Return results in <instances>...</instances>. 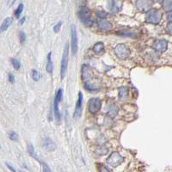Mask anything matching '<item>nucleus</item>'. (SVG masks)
Listing matches in <instances>:
<instances>
[{"label":"nucleus","mask_w":172,"mask_h":172,"mask_svg":"<svg viewBox=\"0 0 172 172\" xmlns=\"http://www.w3.org/2000/svg\"><path fill=\"white\" fill-rule=\"evenodd\" d=\"M97 24H98L99 28L101 30H111L112 28H113L111 23L109 22H108V21L104 20V19H101V20L98 21Z\"/></svg>","instance_id":"obj_12"},{"label":"nucleus","mask_w":172,"mask_h":172,"mask_svg":"<svg viewBox=\"0 0 172 172\" xmlns=\"http://www.w3.org/2000/svg\"><path fill=\"white\" fill-rule=\"evenodd\" d=\"M96 15H97V17H98L99 18H101V19H104V18L107 17V13L104 12V11H98V12L96 13Z\"/></svg>","instance_id":"obj_27"},{"label":"nucleus","mask_w":172,"mask_h":172,"mask_svg":"<svg viewBox=\"0 0 172 172\" xmlns=\"http://www.w3.org/2000/svg\"><path fill=\"white\" fill-rule=\"evenodd\" d=\"M14 80H15V78H14V76L12 75V74H9V81H10V83H14Z\"/></svg>","instance_id":"obj_32"},{"label":"nucleus","mask_w":172,"mask_h":172,"mask_svg":"<svg viewBox=\"0 0 172 172\" xmlns=\"http://www.w3.org/2000/svg\"><path fill=\"white\" fill-rule=\"evenodd\" d=\"M42 171H43V172H52L49 166L47 164L44 163H42Z\"/></svg>","instance_id":"obj_28"},{"label":"nucleus","mask_w":172,"mask_h":172,"mask_svg":"<svg viewBox=\"0 0 172 172\" xmlns=\"http://www.w3.org/2000/svg\"><path fill=\"white\" fill-rule=\"evenodd\" d=\"M24 22H25V17H23V18H22V20H21V22H19V23H20V24H22V23H23Z\"/></svg>","instance_id":"obj_35"},{"label":"nucleus","mask_w":172,"mask_h":172,"mask_svg":"<svg viewBox=\"0 0 172 172\" xmlns=\"http://www.w3.org/2000/svg\"><path fill=\"white\" fill-rule=\"evenodd\" d=\"M22 10H23V4H20L19 6L17 7V9L16 11H15V16H16L17 18H19V17H20V15L22 14Z\"/></svg>","instance_id":"obj_21"},{"label":"nucleus","mask_w":172,"mask_h":172,"mask_svg":"<svg viewBox=\"0 0 172 172\" xmlns=\"http://www.w3.org/2000/svg\"><path fill=\"white\" fill-rule=\"evenodd\" d=\"M163 7L166 11H169V12L172 11V0H163Z\"/></svg>","instance_id":"obj_17"},{"label":"nucleus","mask_w":172,"mask_h":172,"mask_svg":"<svg viewBox=\"0 0 172 172\" xmlns=\"http://www.w3.org/2000/svg\"><path fill=\"white\" fill-rule=\"evenodd\" d=\"M82 111H83V94L82 92H78V99L76 107H75L73 117L76 119L79 118L82 115Z\"/></svg>","instance_id":"obj_8"},{"label":"nucleus","mask_w":172,"mask_h":172,"mask_svg":"<svg viewBox=\"0 0 172 172\" xmlns=\"http://www.w3.org/2000/svg\"><path fill=\"white\" fill-rule=\"evenodd\" d=\"M59 102L60 101H58L56 98L54 99V115H55L56 122H58V123H60L61 120L60 112V109H59Z\"/></svg>","instance_id":"obj_13"},{"label":"nucleus","mask_w":172,"mask_h":172,"mask_svg":"<svg viewBox=\"0 0 172 172\" xmlns=\"http://www.w3.org/2000/svg\"><path fill=\"white\" fill-rule=\"evenodd\" d=\"M6 166H7V167H8V168H9V169H10V171H11L12 172H17V171H16V169H15L14 167H12V166L10 165V163H6Z\"/></svg>","instance_id":"obj_31"},{"label":"nucleus","mask_w":172,"mask_h":172,"mask_svg":"<svg viewBox=\"0 0 172 172\" xmlns=\"http://www.w3.org/2000/svg\"><path fill=\"white\" fill-rule=\"evenodd\" d=\"M124 161V158L118 152H113L107 159V163L112 167H117Z\"/></svg>","instance_id":"obj_5"},{"label":"nucleus","mask_w":172,"mask_h":172,"mask_svg":"<svg viewBox=\"0 0 172 172\" xmlns=\"http://www.w3.org/2000/svg\"><path fill=\"white\" fill-rule=\"evenodd\" d=\"M9 138L13 141H17L18 140V135L17 134V132L11 131L9 132Z\"/></svg>","instance_id":"obj_24"},{"label":"nucleus","mask_w":172,"mask_h":172,"mask_svg":"<svg viewBox=\"0 0 172 172\" xmlns=\"http://www.w3.org/2000/svg\"><path fill=\"white\" fill-rule=\"evenodd\" d=\"M68 52H69V45L68 43H65L63 55L61 58V67H60V78L63 79L65 77L67 66H68Z\"/></svg>","instance_id":"obj_2"},{"label":"nucleus","mask_w":172,"mask_h":172,"mask_svg":"<svg viewBox=\"0 0 172 172\" xmlns=\"http://www.w3.org/2000/svg\"><path fill=\"white\" fill-rule=\"evenodd\" d=\"M15 2H16V0H8V6L11 7L15 4Z\"/></svg>","instance_id":"obj_33"},{"label":"nucleus","mask_w":172,"mask_h":172,"mask_svg":"<svg viewBox=\"0 0 172 172\" xmlns=\"http://www.w3.org/2000/svg\"><path fill=\"white\" fill-rule=\"evenodd\" d=\"M152 47L158 53H163L167 50L168 47V42L164 40H158L154 42Z\"/></svg>","instance_id":"obj_9"},{"label":"nucleus","mask_w":172,"mask_h":172,"mask_svg":"<svg viewBox=\"0 0 172 172\" xmlns=\"http://www.w3.org/2000/svg\"><path fill=\"white\" fill-rule=\"evenodd\" d=\"M146 22L152 24H158L162 19V13L158 9H152L148 10L145 17Z\"/></svg>","instance_id":"obj_1"},{"label":"nucleus","mask_w":172,"mask_h":172,"mask_svg":"<svg viewBox=\"0 0 172 172\" xmlns=\"http://www.w3.org/2000/svg\"><path fill=\"white\" fill-rule=\"evenodd\" d=\"M168 19H169V21L172 22V11H171V12L168 14Z\"/></svg>","instance_id":"obj_34"},{"label":"nucleus","mask_w":172,"mask_h":172,"mask_svg":"<svg viewBox=\"0 0 172 172\" xmlns=\"http://www.w3.org/2000/svg\"><path fill=\"white\" fill-rule=\"evenodd\" d=\"M101 102L98 98H91L88 103V109L91 114H96L101 109Z\"/></svg>","instance_id":"obj_7"},{"label":"nucleus","mask_w":172,"mask_h":172,"mask_svg":"<svg viewBox=\"0 0 172 172\" xmlns=\"http://www.w3.org/2000/svg\"><path fill=\"white\" fill-rule=\"evenodd\" d=\"M62 23H63L62 22H59L53 27V31H54V33H59V32H60Z\"/></svg>","instance_id":"obj_26"},{"label":"nucleus","mask_w":172,"mask_h":172,"mask_svg":"<svg viewBox=\"0 0 172 172\" xmlns=\"http://www.w3.org/2000/svg\"><path fill=\"white\" fill-rule=\"evenodd\" d=\"M11 63H12V65H13V67L16 69V70H19L20 69V62L17 60H16V59H12L11 60Z\"/></svg>","instance_id":"obj_23"},{"label":"nucleus","mask_w":172,"mask_h":172,"mask_svg":"<svg viewBox=\"0 0 172 172\" xmlns=\"http://www.w3.org/2000/svg\"><path fill=\"white\" fill-rule=\"evenodd\" d=\"M93 51L97 53V54H101V53H103L104 51V45L102 42H97L94 45L93 47Z\"/></svg>","instance_id":"obj_15"},{"label":"nucleus","mask_w":172,"mask_h":172,"mask_svg":"<svg viewBox=\"0 0 172 172\" xmlns=\"http://www.w3.org/2000/svg\"><path fill=\"white\" fill-rule=\"evenodd\" d=\"M79 19L83 22V24L86 27H91L93 23L91 17V12L87 8H82L78 12Z\"/></svg>","instance_id":"obj_3"},{"label":"nucleus","mask_w":172,"mask_h":172,"mask_svg":"<svg viewBox=\"0 0 172 172\" xmlns=\"http://www.w3.org/2000/svg\"><path fill=\"white\" fill-rule=\"evenodd\" d=\"M154 1H155V2H159L160 0H154Z\"/></svg>","instance_id":"obj_36"},{"label":"nucleus","mask_w":172,"mask_h":172,"mask_svg":"<svg viewBox=\"0 0 172 172\" xmlns=\"http://www.w3.org/2000/svg\"><path fill=\"white\" fill-rule=\"evenodd\" d=\"M127 94H128V91H127V88H125V87H123V88H121L120 90H119V95H120V97L121 98H124L125 96H127Z\"/></svg>","instance_id":"obj_22"},{"label":"nucleus","mask_w":172,"mask_h":172,"mask_svg":"<svg viewBox=\"0 0 172 172\" xmlns=\"http://www.w3.org/2000/svg\"><path fill=\"white\" fill-rule=\"evenodd\" d=\"M52 53H49L47 55V71L52 73L53 72V62H52Z\"/></svg>","instance_id":"obj_18"},{"label":"nucleus","mask_w":172,"mask_h":172,"mask_svg":"<svg viewBox=\"0 0 172 172\" xmlns=\"http://www.w3.org/2000/svg\"><path fill=\"white\" fill-rule=\"evenodd\" d=\"M11 22H12V18L11 17L5 18L4 20V22H2V24H1V31L2 32H4V31L7 30L8 28L10 27V25L11 24Z\"/></svg>","instance_id":"obj_14"},{"label":"nucleus","mask_w":172,"mask_h":172,"mask_svg":"<svg viewBox=\"0 0 172 172\" xmlns=\"http://www.w3.org/2000/svg\"><path fill=\"white\" fill-rule=\"evenodd\" d=\"M71 52L72 54H76L78 53V34L77 30L74 25L71 26Z\"/></svg>","instance_id":"obj_6"},{"label":"nucleus","mask_w":172,"mask_h":172,"mask_svg":"<svg viewBox=\"0 0 172 172\" xmlns=\"http://www.w3.org/2000/svg\"><path fill=\"white\" fill-rule=\"evenodd\" d=\"M62 97H63V90H62V89H60L59 91H57V94H56L55 98H56L59 101H61Z\"/></svg>","instance_id":"obj_25"},{"label":"nucleus","mask_w":172,"mask_h":172,"mask_svg":"<svg viewBox=\"0 0 172 172\" xmlns=\"http://www.w3.org/2000/svg\"><path fill=\"white\" fill-rule=\"evenodd\" d=\"M152 1L151 0H137L136 7L141 11H146L151 8Z\"/></svg>","instance_id":"obj_10"},{"label":"nucleus","mask_w":172,"mask_h":172,"mask_svg":"<svg viewBox=\"0 0 172 172\" xmlns=\"http://www.w3.org/2000/svg\"><path fill=\"white\" fill-rule=\"evenodd\" d=\"M19 39H20V41L22 43H23L25 41V40H26V35H25L24 32L21 31L20 34H19Z\"/></svg>","instance_id":"obj_29"},{"label":"nucleus","mask_w":172,"mask_h":172,"mask_svg":"<svg viewBox=\"0 0 172 172\" xmlns=\"http://www.w3.org/2000/svg\"><path fill=\"white\" fill-rule=\"evenodd\" d=\"M31 77H32V79L34 81L37 82L39 81L40 78H41V74H40L39 71H37L36 70H32V71H31Z\"/></svg>","instance_id":"obj_20"},{"label":"nucleus","mask_w":172,"mask_h":172,"mask_svg":"<svg viewBox=\"0 0 172 172\" xmlns=\"http://www.w3.org/2000/svg\"><path fill=\"white\" fill-rule=\"evenodd\" d=\"M43 148L47 152H53L56 149V145L49 138H45L42 141Z\"/></svg>","instance_id":"obj_11"},{"label":"nucleus","mask_w":172,"mask_h":172,"mask_svg":"<svg viewBox=\"0 0 172 172\" xmlns=\"http://www.w3.org/2000/svg\"><path fill=\"white\" fill-rule=\"evenodd\" d=\"M90 68L86 65H83V69H82V78L83 79H86V78H89V73H90Z\"/></svg>","instance_id":"obj_19"},{"label":"nucleus","mask_w":172,"mask_h":172,"mask_svg":"<svg viewBox=\"0 0 172 172\" xmlns=\"http://www.w3.org/2000/svg\"><path fill=\"white\" fill-rule=\"evenodd\" d=\"M28 152H29V154L33 158H35V159H37V160H38V158H37V155H36L35 151L34 145H33L31 143H29V144H28Z\"/></svg>","instance_id":"obj_16"},{"label":"nucleus","mask_w":172,"mask_h":172,"mask_svg":"<svg viewBox=\"0 0 172 172\" xmlns=\"http://www.w3.org/2000/svg\"><path fill=\"white\" fill-rule=\"evenodd\" d=\"M114 53H115V55L119 59H121V60H126L129 56V54H130V50L128 49V47L126 45H124V44H119L114 48Z\"/></svg>","instance_id":"obj_4"},{"label":"nucleus","mask_w":172,"mask_h":172,"mask_svg":"<svg viewBox=\"0 0 172 172\" xmlns=\"http://www.w3.org/2000/svg\"><path fill=\"white\" fill-rule=\"evenodd\" d=\"M167 32L170 35H172V22L168 23V25H167Z\"/></svg>","instance_id":"obj_30"}]
</instances>
